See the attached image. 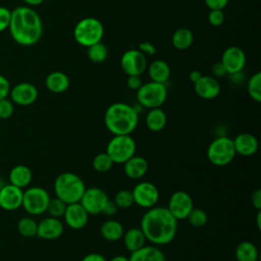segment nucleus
Segmentation results:
<instances>
[{"label": "nucleus", "mask_w": 261, "mask_h": 261, "mask_svg": "<svg viewBox=\"0 0 261 261\" xmlns=\"http://www.w3.org/2000/svg\"><path fill=\"white\" fill-rule=\"evenodd\" d=\"M140 228L152 245L164 246L173 241L177 230V220L167 207L154 206L143 214Z\"/></svg>", "instance_id": "obj_1"}, {"label": "nucleus", "mask_w": 261, "mask_h": 261, "mask_svg": "<svg viewBox=\"0 0 261 261\" xmlns=\"http://www.w3.org/2000/svg\"><path fill=\"white\" fill-rule=\"evenodd\" d=\"M8 29L12 39L21 46L35 45L43 33L40 15L29 6H17L11 11Z\"/></svg>", "instance_id": "obj_2"}, {"label": "nucleus", "mask_w": 261, "mask_h": 261, "mask_svg": "<svg viewBox=\"0 0 261 261\" xmlns=\"http://www.w3.org/2000/svg\"><path fill=\"white\" fill-rule=\"evenodd\" d=\"M139 113L134 106L115 102L108 106L104 114L106 128L113 135H130L138 126Z\"/></svg>", "instance_id": "obj_3"}, {"label": "nucleus", "mask_w": 261, "mask_h": 261, "mask_svg": "<svg viewBox=\"0 0 261 261\" xmlns=\"http://www.w3.org/2000/svg\"><path fill=\"white\" fill-rule=\"evenodd\" d=\"M55 197L66 204L80 202L86 186L81 176L73 172H62L54 180L53 185Z\"/></svg>", "instance_id": "obj_4"}, {"label": "nucleus", "mask_w": 261, "mask_h": 261, "mask_svg": "<svg viewBox=\"0 0 261 261\" xmlns=\"http://www.w3.org/2000/svg\"><path fill=\"white\" fill-rule=\"evenodd\" d=\"M103 35L104 27L102 22L92 16L81 19L73 28V38L75 42L86 48L101 42Z\"/></svg>", "instance_id": "obj_5"}, {"label": "nucleus", "mask_w": 261, "mask_h": 261, "mask_svg": "<svg viewBox=\"0 0 261 261\" xmlns=\"http://www.w3.org/2000/svg\"><path fill=\"white\" fill-rule=\"evenodd\" d=\"M236 150L232 139L220 136L214 139L207 148V159L215 166H225L236 157Z\"/></svg>", "instance_id": "obj_6"}, {"label": "nucleus", "mask_w": 261, "mask_h": 261, "mask_svg": "<svg viewBox=\"0 0 261 261\" xmlns=\"http://www.w3.org/2000/svg\"><path fill=\"white\" fill-rule=\"evenodd\" d=\"M138 103L145 108L152 109L161 107L167 99V89L164 84L148 82L136 91Z\"/></svg>", "instance_id": "obj_7"}, {"label": "nucleus", "mask_w": 261, "mask_h": 261, "mask_svg": "<svg viewBox=\"0 0 261 261\" xmlns=\"http://www.w3.org/2000/svg\"><path fill=\"white\" fill-rule=\"evenodd\" d=\"M137 145L130 135H115L107 144L106 153L113 163L123 164L136 153Z\"/></svg>", "instance_id": "obj_8"}, {"label": "nucleus", "mask_w": 261, "mask_h": 261, "mask_svg": "<svg viewBox=\"0 0 261 261\" xmlns=\"http://www.w3.org/2000/svg\"><path fill=\"white\" fill-rule=\"evenodd\" d=\"M51 197L41 187H30L23 191L21 207L30 215H41L46 212Z\"/></svg>", "instance_id": "obj_9"}, {"label": "nucleus", "mask_w": 261, "mask_h": 261, "mask_svg": "<svg viewBox=\"0 0 261 261\" xmlns=\"http://www.w3.org/2000/svg\"><path fill=\"white\" fill-rule=\"evenodd\" d=\"M134 204L141 208L149 209L154 207L159 200V191L151 181H141L132 190Z\"/></svg>", "instance_id": "obj_10"}, {"label": "nucleus", "mask_w": 261, "mask_h": 261, "mask_svg": "<svg viewBox=\"0 0 261 261\" xmlns=\"http://www.w3.org/2000/svg\"><path fill=\"white\" fill-rule=\"evenodd\" d=\"M147 66V57L138 49H129L120 57V67L126 75H142Z\"/></svg>", "instance_id": "obj_11"}, {"label": "nucleus", "mask_w": 261, "mask_h": 261, "mask_svg": "<svg viewBox=\"0 0 261 261\" xmlns=\"http://www.w3.org/2000/svg\"><path fill=\"white\" fill-rule=\"evenodd\" d=\"M109 200L106 192L98 187L86 188L80 203L89 213V215H95L102 213V210Z\"/></svg>", "instance_id": "obj_12"}, {"label": "nucleus", "mask_w": 261, "mask_h": 261, "mask_svg": "<svg viewBox=\"0 0 261 261\" xmlns=\"http://www.w3.org/2000/svg\"><path fill=\"white\" fill-rule=\"evenodd\" d=\"M193 208V199L185 191H175L170 195L168 199L167 209L177 221L187 219L189 213Z\"/></svg>", "instance_id": "obj_13"}, {"label": "nucleus", "mask_w": 261, "mask_h": 261, "mask_svg": "<svg viewBox=\"0 0 261 261\" xmlns=\"http://www.w3.org/2000/svg\"><path fill=\"white\" fill-rule=\"evenodd\" d=\"M246 54L238 46H229L227 47L222 55L220 62L223 64L227 74L236 73L243 71L246 66Z\"/></svg>", "instance_id": "obj_14"}, {"label": "nucleus", "mask_w": 261, "mask_h": 261, "mask_svg": "<svg viewBox=\"0 0 261 261\" xmlns=\"http://www.w3.org/2000/svg\"><path fill=\"white\" fill-rule=\"evenodd\" d=\"M9 95L13 104L29 106L36 102L38 98V90L33 84L23 82L12 87V89H10Z\"/></svg>", "instance_id": "obj_15"}, {"label": "nucleus", "mask_w": 261, "mask_h": 261, "mask_svg": "<svg viewBox=\"0 0 261 261\" xmlns=\"http://www.w3.org/2000/svg\"><path fill=\"white\" fill-rule=\"evenodd\" d=\"M89 216V213L82 206V204L80 202H75L67 204L63 214V219L69 228L77 230L84 228L87 225Z\"/></svg>", "instance_id": "obj_16"}, {"label": "nucleus", "mask_w": 261, "mask_h": 261, "mask_svg": "<svg viewBox=\"0 0 261 261\" xmlns=\"http://www.w3.org/2000/svg\"><path fill=\"white\" fill-rule=\"evenodd\" d=\"M23 191L11 184H5L0 189V208L5 211H14L21 207Z\"/></svg>", "instance_id": "obj_17"}, {"label": "nucleus", "mask_w": 261, "mask_h": 261, "mask_svg": "<svg viewBox=\"0 0 261 261\" xmlns=\"http://www.w3.org/2000/svg\"><path fill=\"white\" fill-rule=\"evenodd\" d=\"M64 231V224L60 218L48 216L38 222L37 236L40 239L52 241L60 238Z\"/></svg>", "instance_id": "obj_18"}, {"label": "nucleus", "mask_w": 261, "mask_h": 261, "mask_svg": "<svg viewBox=\"0 0 261 261\" xmlns=\"http://www.w3.org/2000/svg\"><path fill=\"white\" fill-rule=\"evenodd\" d=\"M195 93L202 99L211 100L220 94V84L216 77L212 75H202L194 83Z\"/></svg>", "instance_id": "obj_19"}, {"label": "nucleus", "mask_w": 261, "mask_h": 261, "mask_svg": "<svg viewBox=\"0 0 261 261\" xmlns=\"http://www.w3.org/2000/svg\"><path fill=\"white\" fill-rule=\"evenodd\" d=\"M232 141L236 153L241 156L249 157L254 155L258 151V140L254 135L250 133H241L237 135V137L232 139Z\"/></svg>", "instance_id": "obj_20"}, {"label": "nucleus", "mask_w": 261, "mask_h": 261, "mask_svg": "<svg viewBox=\"0 0 261 261\" xmlns=\"http://www.w3.org/2000/svg\"><path fill=\"white\" fill-rule=\"evenodd\" d=\"M149 168L148 161L143 156L134 155L123 163L124 174L130 179H140L147 173Z\"/></svg>", "instance_id": "obj_21"}, {"label": "nucleus", "mask_w": 261, "mask_h": 261, "mask_svg": "<svg viewBox=\"0 0 261 261\" xmlns=\"http://www.w3.org/2000/svg\"><path fill=\"white\" fill-rule=\"evenodd\" d=\"M129 261H166L164 253L155 245H145L130 253Z\"/></svg>", "instance_id": "obj_22"}, {"label": "nucleus", "mask_w": 261, "mask_h": 261, "mask_svg": "<svg viewBox=\"0 0 261 261\" xmlns=\"http://www.w3.org/2000/svg\"><path fill=\"white\" fill-rule=\"evenodd\" d=\"M33 179V172L30 167L23 164H18L13 166L8 174L9 184L23 189L30 186Z\"/></svg>", "instance_id": "obj_23"}, {"label": "nucleus", "mask_w": 261, "mask_h": 261, "mask_svg": "<svg viewBox=\"0 0 261 261\" xmlns=\"http://www.w3.org/2000/svg\"><path fill=\"white\" fill-rule=\"evenodd\" d=\"M45 86L48 91L54 94L64 93L69 87V77L63 71H52L45 79Z\"/></svg>", "instance_id": "obj_24"}, {"label": "nucleus", "mask_w": 261, "mask_h": 261, "mask_svg": "<svg viewBox=\"0 0 261 261\" xmlns=\"http://www.w3.org/2000/svg\"><path fill=\"white\" fill-rule=\"evenodd\" d=\"M146 70L152 82L165 84L170 76V67L168 63L162 59L153 60L147 66Z\"/></svg>", "instance_id": "obj_25"}, {"label": "nucleus", "mask_w": 261, "mask_h": 261, "mask_svg": "<svg viewBox=\"0 0 261 261\" xmlns=\"http://www.w3.org/2000/svg\"><path fill=\"white\" fill-rule=\"evenodd\" d=\"M122 241L125 249L132 253L146 245V237L140 227H132L123 232Z\"/></svg>", "instance_id": "obj_26"}, {"label": "nucleus", "mask_w": 261, "mask_h": 261, "mask_svg": "<svg viewBox=\"0 0 261 261\" xmlns=\"http://www.w3.org/2000/svg\"><path fill=\"white\" fill-rule=\"evenodd\" d=\"M124 232L122 224L115 219H108L100 226V233L102 238L108 242L119 241Z\"/></svg>", "instance_id": "obj_27"}, {"label": "nucleus", "mask_w": 261, "mask_h": 261, "mask_svg": "<svg viewBox=\"0 0 261 261\" xmlns=\"http://www.w3.org/2000/svg\"><path fill=\"white\" fill-rule=\"evenodd\" d=\"M145 122L149 130L153 133H158L165 127L167 117L165 112L160 107L152 108L149 109L145 118Z\"/></svg>", "instance_id": "obj_28"}, {"label": "nucleus", "mask_w": 261, "mask_h": 261, "mask_svg": "<svg viewBox=\"0 0 261 261\" xmlns=\"http://www.w3.org/2000/svg\"><path fill=\"white\" fill-rule=\"evenodd\" d=\"M237 261H257L259 257L257 247L249 241H243L238 244L234 250Z\"/></svg>", "instance_id": "obj_29"}, {"label": "nucleus", "mask_w": 261, "mask_h": 261, "mask_svg": "<svg viewBox=\"0 0 261 261\" xmlns=\"http://www.w3.org/2000/svg\"><path fill=\"white\" fill-rule=\"evenodd\" d=\"M194 41V35L188 28H179L175 30L171 36L172 46L177 50H187Z\"/></svg>", "instance_id": "obj_30"}, {"label": "nucleus", "mask_w": 261, "mask_h": 261, "mask_svg": "<svg viewBox=\"0 0 261 261\" xmlns=\"http://www.w3.org/2000/svg\"><path fill=\"white\" fill-rule=\"evenodd\" d=\"M16 228L20 236L24 238H33L37 236L38 222L33 217L25 216L18 220Z\"/></svg>", "instance_id": "obj_31"}, {"label": "nucleus", "mask_w": 261, "mask_h": 261, "mask_svg": "<svg viewBox=\"0 0 261 261\" xmlns=\"http://www.w3.org/2000/svg\"><path fill=\"white\" fill-rule=\"evenodd\" d=\"M107 56L108 49L102 42H98L87 48V57L94 63H101L105 61Z\"/></svg>", "instance_id": "obj_32"}, {"label": "nucleus", "mask_w": 261, "mask_h": 261, "mask_svg": "<svg viewBox=\"0 0 261 261\" xmlns=\"http://www.w3.org/2000/svg\"><path fill=\"white\" fill-rule=\"evenodd\" d=\"M247 91L249 96L255 101H261V72L257 71L247 82Z\"/></svg>", "instance_id": "obj_33"}, {"label": "nucleus", "mask_w": 261, "mask_h": 261, "mask_svg": "<svg viewBox=\"0 0 261 261\" xmlns=\"http://www.w3.org/2000/svg\"><path fill=\"white\" fill-rule=\"evenodd\" d=\"M113 161L109 157V155L106 152H101L98 153L94 158H93V168L100 173H104L109 171L112 166H113Z\"/></svg>", "instance_id": "obj_34"}, {"label": "nucleus", "mask_w": 261, "mask_h": 261, "mask_svg": "<svg viewBox=\"0 0 261 261\" xmlns=\"http://www.w3.org/2000/svg\"><path fill=\"white\" fill-rule=\"evenodd\" d=\"M113 202L118 209H128L129 207H132L134 205L132 191L127 190V189L119 190L115 194Z\"/></svg>", "instance_id": "obj_35"}, {"label": "nucleus", "mask_w": 261, "mask_h": 261, "mask_svg": "<svg viewBox=\"0 0 261 261\" xmlns=\"http://www.w3.org/2000/svg\"><path fill=\"white\" fill-rule=\"evenodd\" d=\"M66 206H67V204L64 203L59 198H57V197L51 198L46 212H48L49 216H52L55 218H61V217H63Z\"/></svg>", "instance_id": "obj_36"}, {"label": "nucleus", "mask_w": 261, "mask_h": 261, "mask_svg": "<svg viewBox=\"0 0 261 261\" xmlns=\"http://www.w3.org/2000/svg\"><path fill=\"white\" fill-rule=\"evenodd\" d=\"M189 223L194 227H202L207 223V213L200 208H193L187 217Z\"/></svg>", "instance_id": "obj_37"}, {"label": "nucleus", "mask_w": 261, "mask_h": 261, "mask_svg": "<svg viewBox=\"0 0 261 261\" xmlns=\"http://www.w3.org/2000/svg\"><path fill=\"white\" fill-rule=\"evenodd\" d=\"M14 112L13 102L7 98L0 100V118L8 119L12 116Z\"/></svg>", "instance_id": "obj_38"}, {"label": "nucleus", "mask_w": 261, "mask_h": 261, "mask_svg": "<svg viewBox=\"0 0 261 261\" xmlns=\"http://www.w3.org/2000/svg\"><path fill=\"white\" fill-rule=\"evenodd\" d=\"M224 21V13L220 9H211L208 13V22L212 27H220Z\"/></svg>", "instance_id": "obj_39"}, {"label": "nucleus", "mask_w": 261, "mask_h": 261, "mask_svg": "<svg viewBox=\"0 0 261 261\" xmlns=\"http://www.w3.org/2000/svg\"><path fill=\"white\" fill-rule=\"evenodd\" d=\"M10 14H11V11L8 8L4 6H0V33L8 29L9 21H10Z\"/></svg>", "instance_id": "obj_40"}, {"label": "nucleus", "mask_w": 261, "mask_h": 261, "mask_svg": "<svg viewBox=\"0 0 261 261\" xmlns=\"http://www.w3.org/2000/svg\"><path fill=\"white\" fill-rule=\"evenodd\" d=\"M138 50H140L145 56H153L154 54H156V48L155 46L150 43L149 41H143L139 44Z\"/></svg>", "instance_id": "obj_41"}, {"label": "nucleus", "mask_w": 261, "mask_h": 261, "mask_svg": "<svg viewBox=\"0 0 261 261\" xmlns=\"http://www.w3.org/2000/svg\"><path fill=\"white\" fill-rule=\"evenodd\" d=\"M141 75H127L126 87L132 91H137L142 86Z\"/></svg>", "instance_id": "obj_42"}, {"label": "nucleus", "mask_w": 261, "mask_h": 261, "mask_svg": "<svg viewBox=\"0 0 261 261\" xmlns=\"http://www.w3.org/2000/svg\"><path fill=\"white\" fill-rule=\"evenodd\" d=\"M10 89L11 88L8 80L4 75L0 74V100L7 98V96L9 95Z\"/></svg>", "instance_id": "obj_43"}, {"label": "nucleus", "mask_w": 261, "mask_h": 261, "mask_svg": "<svg viewBox=\"0 0 261 261\" xmlns=\"http://www.w3.org/2000/svg\"><path fill=\"white\" fill-rule=\"evenodd\" d=\"M206 6L211 9H220L222 10L229 2V0H204Z\"/></svg>", "instance_id": "obj_44"}, {"label": "nucleus", "mask_w": 261, "mask_h": 261, "mask_svg": "<svg viewBox=\"0 0 261 261\" xmlns=\"http://www.w3.org/2000/svg\"><path fill=\"white\" fill-rule=\"evenodd\" d=\"M211 72H212V76H214V77H222V76L227 74L223 64L220 61L215 62L211 66Z\"/></svg>", "instance_id": "obj_45"}, {"label": "nucleus", "mask_w": 261, "mask_h": 261, "mask_svg": "<svg viewBox=\"0 0 261 261\" xmlns=\"http://www.w3.org/2000/svg\"><path fill=\"white\" fill-rule=\"evenodd\" d=\"M251 203L256 210H261V190L256 189L251 196Z\"/></svg>", "instance_id": "obj_46"}, {"label": "nucleus", "mask_w": 261, "mask_h": 261, "mask_svg": "<svg viewBox=\"0 0 261 261\" xmlns=\"http://www.w3.org/2000/svg\"><path fill=\"white\" fill-rule=\"evenodd\" d=\"M117 209H118V208L116 207V205L114 204V202L111 201V200H108L107 203L105 204L103 210H102V213L105 214V215H107V216H113V215L117 212Z\"/></svg>", "instance_id": "obj_47"}, {"label": "nucleus", "mask_w": 261, "mask_h": 261, "mask_svg": "<svg viewBox=\"0 0 261 261\" xmlns=\"http://www.w3.org/2000/svg\"><path fill=\"white\" fill-rule=\"evenodd\" d=\"M82 261H107L106 258L99 253H89L83 257Z\"/></svg>", "instance_id": "obj_48"}, {"label": "nucleus", "mask_w": 261, "mask_h": 261, "mask_svg": "<svg viewBox=\"0 0 261 261\" xmlns=\"http://www.w3.org/2000/svg\"><path fill=\"white\" fill-rule=\"evenodd\" d=\"M229 76H230L231 83L234 84V85L241 84V83L243 82V80H244V75H243V72H242V71L236 72V73H231V74H229Z\"/></svg>", "instance_id": "obj_49"}, {"label": "nucleus", "mask_w": 261, "mask_h": 261, "mask_svg": "<svg viewBox=\"0 0 261 261\" xmlns=\"http://www.w3.org/2000/svg\"><path fill=\"white\" fill-rule=\"evenodd\" d=\"M203 74H202V72L200 71V70H197V69H194V70H192L191 72H190V74H189V79L191 80V82L194 84V83H196L201 76H202Z\"/></svg>", "instance_id": "obj_50"}, {"label": "nucleus", "mask_w": 261, "mask_h": 261, "mask_svg": "<svg viewBox=\"0 0 261 261\" xmlns=\"http://www.w3.org/2000/svg\"><path fill=\"white\" fill-rule=\"evenodd\" d=\"M44 1L45 0H23V2L30 6H38V5L42 4Z\"/></svg>", "instance_id": "obj_51"}, {"label": "nucleus", "mask_w": 261, "mask_h": 261, "mask_svg": "<svg viewBox=\"0 0 261 261\" xmlns=\"http://www.w3.org/2000/svg\"><path fill=\"white\" fill-rule=\"evenodd\" d=\"M110 261H129L128 257L123 255H116L110 259Z\"/></svg>", "instance_id": "obj_52"}, {"label": "nucleus", "mask_w": 261, "mask_h": 261, "mask_svg": "<svg viewBox=\"0 0 261 261\" xmlns=\"http://www.w3.org/2000/svg\"><path fill=\"white\" fill-rule=\"evenodd\" d=\"M256 225L258 229H261V210H257V215H256Z\"/></svg>", "instance_id": "obj_53"}]
</instances>
